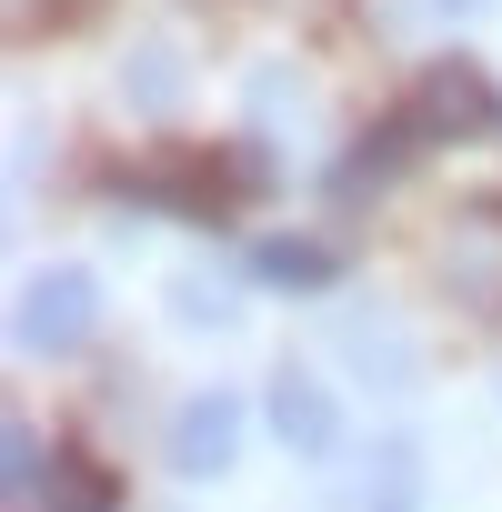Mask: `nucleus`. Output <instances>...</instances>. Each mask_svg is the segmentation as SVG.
<instances>
[{
  "mask_svg": "<svg viewBox=\"0 0 502 512\" xmlns=\"http://www.w3.org/2000/svg\"><path fill=\"white\" fill-rule=\"evenodd\" d=\"M492 121H502V91H492L472 61H432V71L412 81V111H402L412 141H482Z\"/></svg>",
  "mask_w": 502,
  "mask_h": 512,
  "instance_id": "f257e3e1",
  "label": "nucleus"
},
{
  "mask_svg": "<svg viewBox=\"0 0 502 512\" xmlns=\"http://www.w3.org/2000/svg\"><path fill=\"white\" fill-rule=\"evenodd\" d=\"M442 292L482 322L502 312V201H462L442 221Z\"/></svg>",
  "mask_w": 502,
  "mask_h": 512,
  "instance_id": "f03ea898",
  "label": "nucleus"
},
{
  "mask_svg": "<svg viewBox=\"0 0 502 512\" xmlns=\"http://www.w3.org/2000/svg\"><path fill=\"white\" fill-rule=\"evenodd\" d=\"M91 322H101V282H91L81 262H61V272H41V282L21 292L11 342H21V352H81V342H91Z\"/></svg>",
  "mask_w": 502,
  "mask_h": 512,
  "instance_id": "7ed1b4c3",
  "label": "nucleus"
},
{
  "mask_svg": "<svg viewBox=\"0 0 502 512\" xmlns=\"http://www.w3.org/2000/svg\"><path fill=\"white\" fill-rule=\"evenodd\" d=\"M231 452H241V402L231 392H191L171 412V472L181 482H211V472H231Z\"/></svg>",
  "mask_w": 502,
  "mask_h": 512,
  "instance_id": "20e7f679",
  "label": "nucleus"
},
{
  "mask_svg": "<svg viewBox=\"0 0 502 512\" xmlns=\"http://www.w3.org/2000/svg\"><path fill=\"white\" fill-rule=\"evenodd\" d=\"M272 432H282L302 462H322V452L342 442V412H332V392H322L302 362H282V372H272Z\"/></svg>",
  "mask_w": 502,
  "mask_h": 512,
  "instance_id": "39448f33",
  "label": "nucleus"
},
{
  "mask_svg": "<svg viewBox=\"0 0 502 512\" xmlns=\"http://www.w3.org/2000/svg\"><path fill=\"white\" fill-rule=\"evenodd\" d=\"M251 282H272V292H322V282H342V251L332 241H262L251 251Z\"/></svg>",
  "mask_w": 502,
  "mask_h": 512,
  "instance_id": "423d86ee",
  "label": "nucleus"
},
{
  "mask_svg": "<svg viewBox=\"0 0 502 512\" xmlns=\"http://www.w3.org/2000/svg\"><path fill=\"white\" fill-rule=\"evenodd\" d=\"M342 362H352L362 382H382V392H402V382H412V342H402L392 322H372V312H362V322H342Z\"/></svg>",
  "mask_w": 502,
  "mask_h": 512,
  "instance_id": "0eeeda50",
  "label": "nucleus"
},
{
  "mask_svg": "<svg viewBox=\"0 0 502 512\" xmlns=\"http://www.w3.org/2000/svg\"><path fill=\"white\" fill-rule=\"evenodd\" d=\"M362 512H422V452H412V432H392V442L372 452V472H362Z\"/></svg>",
  "mask_w": 502,
  "mask_h": 512,
  "instance_id": "6e6552de",
  "label": "nucleus"
},
{
  "mask_svg": "<svg viewBox=\"0 0 502 512\" xmlns=\"http://www.w3.org/2000/svg\"><path fill=\"white\" fill-rule=\"evenodd\" d=\"M0 492H11V512L51 502V462H41V432L11 412V432H0Z\"/></svg>",
  "mask_w": 502,
  "mask_h": 512,
  "instance_id": "1a4fd4ad",
  "label": "nucleus"
},
{
  "mask_svg": "<svg viewBox=\"0 0 502 512\" xmlns=\"http://www.w3.org/2000/svg\"><path fill=\"white\" fill-rule=\"evenodd\" d=\"M121 81H131V101H141L151 121H171V111H181V61H171L161 41H141V51L121 61Z\"/></svg>",
  "mask_w": 502,
  "mask_h": 512,
  "instance_id": "9d476101",
  "label": "nucleus"
},
{
  "mask_svg": "<svg viewBox=\"0 0 502 512\" xmlns=\"http://www.w3.org/2000/svg\"><path fill=\"white\" fill-rule=\"evenodd\" d=\"M402 141H412V131L352 141V151H342V171H332V191H342V201H372V191H392V161H402Z\"/></svg>",
  "mask_w": 502,
  "mask_h": 512,
  "instance_id": "9b49d317",
  "label": "nucleus"
},
{
  "mask_svg": "<svg viewBox=\"0 0 502 512\" xmlns=\"http://www.w3.org/2000/svg\"><path fill=\"white\" fill-rule=\"evenodd\" d=\"M51 512H111V472L91 452H51Z\"/></svg>",
  "mask_w": 502,
  "mask_h": 512,
  "instance_id": "f8f14e48",
  "label": "nucleus"
},
{
  "mask_svg": "<svg viewBox=\"0 0 502 512\" xmlns=\"http://www.w3.org/2000/svg\"><path fill=\"white\" fill-rule=\"evenodd\" d=\"M171 312H181L191 332H231L241 292H231V282H211V272H191V282H171Z\"/></svg>",
  "mask_w": 502,
  "mask_h": 512,
  "instance_id": "ddd939ff",
  "label": "nucleus"
},
{
  "mask_svg": "<svg viewBox=\"0 0 502 512\" xmlns=\"http://www.w3.org/2000/svg\"><path fill=\"white\" fill-rule=\"evenodd\" d=\"M0 21H11V31H41V21H61V0H0Z\"/></svg>",
  "mask_w": 502,
  "mask_h": 512,
  "instance_id": "4468645a",
  "label": "nucleus"
},
{
  "mask_svg": "<svg viewBox=\"0 0 502 512\" xmlns=\"http://www.w3.org/2000/svg\"><path fill=\"white\" fill-rule=\"evenodd\" d=\"M442 11H472V0H442Z\"/></svg>",
  "mask_w": 502,
  "mask_h": 512,
  "instance_id": "2eb2a0df",
  "label": "nucleus"
}]
</instances>
